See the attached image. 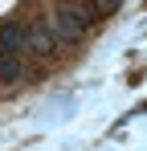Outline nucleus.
<instances>
[{
	"label": "nucleus",
	"mask_w": 147,
	"mask_h": 151,
	"mask_svg": "<svg viewBox=\"0 0 147 151\" xmlns=\"http://www.w3.org/2000/svg\"><path fill=\"white\" fill-rule=\"evenodd\" d=\"M53 49H57V37H53L49 21H29V25H24V53H41V57H49Z\"/></svg>",
	"instance_id": "f03ea898"
},
{
	"label": "nucleus",
	"mask_w": 147,
	"mask_h": 151,
	"mask_svg": "<svg viewBox=\"0 0 147 151\" xmlns=\"http://www.w3.org/2000/svg\"><path fill=\"white\" fill-rule=\"evenodd\" d=\"M21 74H24V70H21V57L0 49V82H17Z\"/></svg>",
	"instance_id": "20e7f679"
},
{
	"label": "nucleus",
	"mask_w": 147,
	"mask_h": 151,
	"mask_svg": "<svg viewBox=\"0 0 147 151\" xmlns=\"http://www.w3.org/2000/svg\"><path fill=\"white\" fill-rule=\"evenodd\" d=\"M90 4H94V12H102V17H110V12L122 8V0H90Z\"/></svg>",
	"instance_id": "39448f33"
},
{
	"label": "nucleus",
	"mask_w": 147,
	"mask_h": 151,
	"mask_svg": "<svg viewBox=\"0 0 147 151\" xmlns=\"http://www.w3.org/2000/svg\"><path fill=\"white\" fill-rule=\"evenodd\" d=\"M0 49L4 53H24V25L4 21V25H0Z\"/></svg>",
	"instance_id": "7ed1b4c3"
},
{
	"label": "nucleus",
	"mask_w": 147,
	"mask_h": 151,
	"mask_svg": "<svg viewBox=\"0 0 147 151\" xmlns=\"http://www.w3.org/2000/svg\"><path fill=\"white\" fill-rule=\"evenodd\" d=\"M49 29H53L57 41H78V37L90 29V12H82V8H74V4H61V8L53 12Z\"/></svg>",
	"instance_id": "f257e3e1"
}]
</instances>
